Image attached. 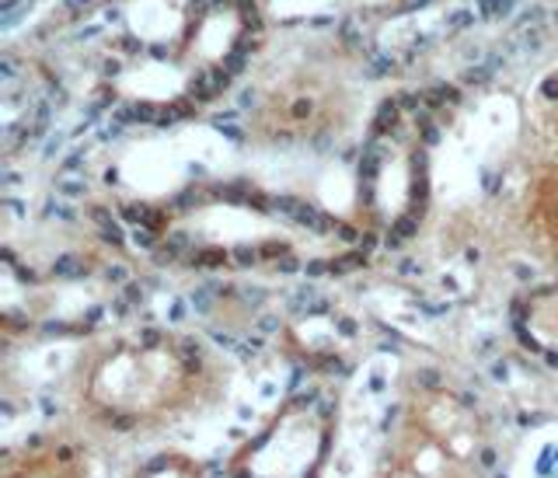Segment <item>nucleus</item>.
<instances>
[{"label": "nucleus", "mask_w": 558, "mask_h": 478, "mask_svg": "<svg viewBox=\"0 0 558 478\" xmlns=\"http://www.w3.org/2000/svg\"><path fill=\"white\" fill-rule=\"evenodd\" d=\"M77 395L84 413L112 430L154 427L214 395V360L174 332L119 335L87 360Z\"/></svg>", "instance_id": "1"}, {"label": "nucleus", "mask_w": 558, "mask_h": 478, "mask_svg": "<svg viewBox=\"0 0 558 478\" xmlns=\"http://www.w3.org/2000/svg\"><path fill=\"white\" fill-rule=\"evenodd\" d=\"M478 413L447 387H415L377 478H493Z\"/></svg>", "instance_id": "2"}, {"label": "nucleus", "mask_w": 558, "mask_h": 478, "mask_svg": "<svg viewBox=\"0 0 558 478\" xmlns=\"http://www.w3.org/2000/svg\"><path fill=\"white\" fill-rule=\"evenodd\" d=\"M331 440L336 405L325 392H296L234 457V478H322Z\"/></svg>", "instance_id": "3"}, {"label": "nucleus", "mask_w": 558, "mask_h": 478, "mask_svg": "<svg viewBox=\"0 0 558 478\" xmlns=\"http://www.w3.org/2000/svg\"><path fill=\"white\" fill-rule=\"evenodd\" d=\"M349 116L345 87L328 70L296 67L276 81L255 109V130L279 144H311Z\"/></svg>", "instance_id": "4"}, {"label": "nucleus", "mask_w": 558, "mask_h": 478, "mask_svg": "<svg viewBox=\"0 0 558 478\" xmlns=\"http://www.w3.org/2000/svg\"><path fill=\"white\" fill-rule=\"evenodd\" d=\"M517 325L537 352L558 363V283H545L520 300Z\"/></svg>", "instance_id": "5"}, {"label": "nucleus", "mask_w": 558, "mask_h": 478, "mask_svg": "<svg viewBox=\"0 0 558 478\" xmlns=\"http://www.w3.org/2000/svg\"><path fill=\"white\" fill-rule=\"evenodd\" d=\"M4 478H84V462L74 447L46 444L25 451L17 462H11Z\"/></svg>", "instance_id": "6"}, {"label": "nucleus", "mask_w": 558, "mask_h": 478, "mask_svg": "<svg viewBox=\"0 0 558 478\" xmlns=\"http://www.w3.org/2000/svg\"><path fill=\"white\" fill-rule=\"evenodd\" d=\"M133 478H203V465L182 451H165L140 465Z\"/></svg>", "instance_id": "7"}, {"label": "nucleus", "mask_w": 558, "mask_h": 478, "mask_svg": "<svg viewBox=\"0 0 558 478\" xmlns=\"http://www.w3.org/2000/svg\"><path fill=\"white\" fill-rule=\"evenodd\" d=\"M545 101H548V119H551V130L558 136V70H555V77L548 81L545 87Z\"/></svg>", "instance_id": "8"}, {"label": "nucleus", "mask_w": 558, "mask_h": 478, "mask_svg": "<svg viewBox=\"0 0 558 478\" xmlns=\"http://www.w3.org/2000/svg\"><path fill=\"white\" fill-rule=\"evenodd\" d=\"M534 478H558V451H555V454L548 457L545 465L537 468V475H534Z\"/></svg>", "instance_id": "9"}]
</instances>
